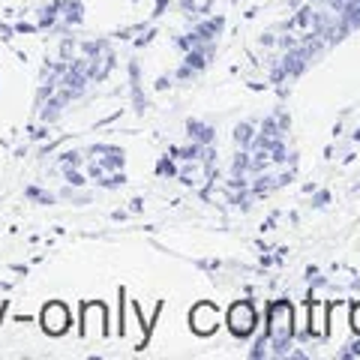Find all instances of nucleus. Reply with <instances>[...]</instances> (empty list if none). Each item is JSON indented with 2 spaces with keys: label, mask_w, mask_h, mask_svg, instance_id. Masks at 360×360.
<instances>
[{
  "label": "nucleus",
  "mask_w": 360,
  "mask_h": 360,
  "mask_svg": "<svg viewBox=\"0 0 360 360\" xmlns=\"http://www.w3.org/2000/svg\"><path fill=\"white\" fill-rule=\"evenodd\" d=\"M229 328L238 333V336H246L252 328H255V309L250 307V303H234V307L229 309Z\"/></svg>",
  "instance_id": "f257e3e1"
},
{
  "label": "nucleus",
  "mask_w": 360,
  "mask_h": 360,
  "mask_svg": "<svg viewBox=\"0 0 360 360\" xmlns=\"http://www.w3.org/2000/svg\"><path fill=\"white\" fill-rule=\"evenodd\" d=\"M42 324L49 333H63L66 324H70V315H66V309L60 307V303H49L42 312Z\"/></svg>",
  "instance_id": "f03ea898"
},
{
  "label": "nucleus",
  "mask_w": 360,
  "mask_h": 360,
  "mask_svg": "<svg viewBox=\"0 0 360 360\" xmlns=\"http://www.w3.org/2000/svg\"><path fill=\"white\" fill-rule=\"evenodd\" d=\"M217 321H219V315H217V309H213L210 303H201V307L193 309V328L198 333H213Z\"/></svg>",
  "instance_id": "7ed1b4c3"
},
{
  "label": "nucleus",
  "mask_w": 360,
  "mask_h": 360,
  "mask_svg": "<svg viewBox=\"0 0 360 360\" xmlns=\"http://www.w3.org/2000/svg\"><path fill=\"white\" fill-rule=\"evenodd\" d=\"M288 321H291V309L285 307V303H279V307L270 309V324H274V340L276 342H285V336L291 333Z\"/></svg>",
  "instance_id": "20e7f679"
},
{
  "label": "nucleus",
  "mask_w": 360,
  "mask_h": 360,
  "mask_svg": "<svg viewBox=\"0 0 360 360\" xmlns=\"http://www.w3.org/2000/svg\"><path fill=\"white\" fill-rule=\"evenodd\" d=\"M352 324H354V330L360 333V303L354 307V315H352Z\"/></svg>",
  "instance_id": "39448f33"
}]
</instances>
